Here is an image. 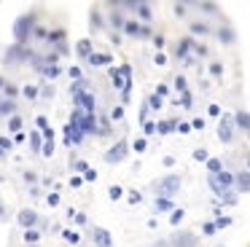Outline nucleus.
<instances>
[{
    "label": "nucleus",
    "mask_w": 250,
    "mask_h": 247,
    "mask_svg": "<svg viewBox=\"0 0 250 247\" xmlns=\"http://www.w3.org/2000/svg\"><path fill=\"white\" fill-rule=\"evenodd\" d=\"M14 148V143L8 137H0V150H3V153H8V150Z\"/></svg>",
    "instance_id": "c9c22d12"
},
{
    "label": "nucleus",
    "mask_w": 250,
    "mask_h": 247,
    "mask_svg": "<svg viewBox=\"0 0 250 247\" xmlns=\"http://www.w3.org/2000/svg\"><path fill=\"white\" fill-rule=\"evenodd\" d=\"M70 185H73V188H81V185H83V177H81V175H73V177H70Z\"/></svg>",
    "instance_id": "37998d69"
},
{
    "label": "nucleus",
    "mask_w": 250,
    "mask_h": 247,
    "mask_svg": "<svg viewBox=\"0 0 250 247\" xmlns=\"http://www.w3.org/2000/svg\"><path fill=\"white\" fill-rule=\"evenodd\" d=\"M234 188H237L239 193H250V172H239V175H234Z\"/></svg>",
    "instance_id": "6e6552de"
},
{
    "label": "nucleus",
    "mask_w": 250,
    "mask_h": 247,
    "mask_svg": "<svg viewBox=\"0 0 250 247\" xmlns=\"http://www.w3.org/2000/svg\"><path fill=\"white\" fill-rule=\"evenodd\" d=\"M207 172H210V175H221V172H223V161L221 159H207Z\"/></svg>",
    "instance_id": "aec40b11"
},
{
    "label": "nucleus",
    "mask_w": 250,
    "mask_h": 247,
    "mask_svg": "<svg viewBox=\"0 0 250 247\" xmlns=\"http://www.w3.org/2000/svg\"><path fill=\"white\" fill-rule=\"evenodd\" d=\"M178 132H180V134H188V132H191V124L180 121V124H178Z\"/></svg>",
    "instance_id": "de8ad7c7"
},
{
    "label": "nucleus",
    "mask_w": 250,
    "mask_h": 247,
    "mask_svg": "<svg viewBox=\"0 0 250 247\" xmlns=\"http://www.w3.org/2000/svg\"><path fill=\"white\" fill-rule=\"evenodd\" d=\"M126 153H129V145H126L124 140H119L110 150H105V161H108V164H119V161L126 159Z\"/></svg>",
    "instance_id": "7ed1b4c3"
},
{
    "label": "nucleus",
    "mask_w": 250,
    "mask_h": 247,
    "mask_svg": "<svg viewBox=\"0 0 250 247\" xmlns=\"http://www.w3.org/2000/svg\"><path fill=\"white\" fill-rule=\"evenodd\" d=\"M194 51H196V57H207V48L202 46V43H196V41H194Z\"/></svg>",
    "instance_id": "ea45409f"
},
{
    "label": "nucleus",
    "mask_w": 250,
    "mask_h": 247,
    "mask_svg": "<svg viewBox=\"0 0 250 247\" xmlns=\"http://www.w3.org/2000/svg\"><path fill=\"white\" fill-rule=\"evenodd\" d=\"M0 116H17V102L14 100H0Z\"/></svg>",
    "instance_id": "4468645a"
},
{
    "label": "nucleus",
    "mask_w": 250,
    "mask_h": 247,
    "mask_svg": "<svg viewBox=\"0 0 250 247\" xmlns=\"http://www.w3.org/2000/svg\"><path fill=\"white\" fill-rule=\"evenodd\" d=\"M167 91H169V89H167V86L162 83V86H159V89H156V94H159V97H162V100H164V97H167Z\"/></svg>",
    "instance_id": "4d7b16f0"
},
{
    "label": "nucleus",
    "mask_w": 250,
    "mask_h": 247,
    "mask_svg": "<svg viewBox=\"0 0 250 247\" xmlns=\"http://www.w3.org/2000/svg\"><path fill=\"white\" fill-rule=\"evenodd\" d=\"M3 91H6V100H17V94H19V89L14 83H6V89H3Z\"/></svg>",
    "instance_id": "2f4dec72"
},
{
    "label": "nucleus",
    "mask_w": 250,
    "mask_h": 247,
    "mask_svg": "<svg viewBox=\"0 0 250 247\" xmlns=\"http://www.w3.org/2000/svg\"><path fill=\"white\" fill-rule=\"evenodd\" d=\"M210 73H212V75H221V73H223V64H221V62H212V64H210Z\"/></svg>",
    "instance_id": "79ce46f5"
},
{
    "label": "nucleus",
    "mask_w": 250,
    "mask_h": 247,
    "mask_svg": "<svg viewBox=\"0 0 250 247\" xmlns=\"http://www.w3.org/2000/svg\"><path fill=\"white\" fill-rule=\"evenodd\" d=\"M140 199H143V196H140V193H137V191H132V193H129V202H132V204H137V202H140Z\"/></svg>",
    "instance_id": "13d9d810"
},
{
    "label": "nucleus",
    "mask_w": 250,
    "mask_h": 247,
    "mask_svg": "<svg viewBox=\"0 0 250 247\" xmlns=\"http://www.w3.org/2000/svg\"><path fill=\"white\" fill-rule=\"evenodd\" d=\"M38 126H41V129H43V132H46V129H49V121H46L43 116H38Z\"/></svg>",
    "instance_id": "bf43d9fd"
},
{
    "label": "nucleus",
    "mask_w": 250,
    "mask_h": 247,
    "mask_svg": "<svg viewBox=\"0 0 250 247\" xmlns=\"http://www.w3.org/2000/svg\"><path fill=\"white\" fill-rule=\"evenodd\" d=\"M0 218H3V207H0Z\"/></svg>",
    "instance_id": "0e129e2a"
},
{
    "label": "nucleus",
    "mask_w": 250,
    "mask_h": 247,
    "mask_svg": "<svg viewBox=\"0 0 250 247\" xmlns=\"http://www.w3.org/2000/svg\"><path fill=\"white\" fill-rule=\"evenodd\" d=\"M121 118H124V105H116L110 110V121H121Z\"/></svg>",
    "instance_id": "7c9ffc66"
},
{
    "label": "nucleus",
    "mask_w": 250,
    "mask_h": 247,
    "mask_svg": "<svg viewBox=\"0 0 250 247\" xmlns=\"http://www.w3.org/2000/svg\"><path fill=\"white\" fill-rule=\"evenodd\" d=\"M194 159H196V161H207L210 156H207V150H205V148H196V150H194Z\"/></svg>",
    "instance_id": "e433bc0d"
},
{
    "label": "nucleus",
    "mask_w": 250,
    "mask_h": 247,
    "mask_svg": "<svg viewBox=\"0 0 250 247\" xmlns=\"http://www.w3.org/2000/svg\"><path fill=\"white\" fill-rule=\"evenodd\" d=\"M169 245H172V247H196V245H199V236L188 234V231H178V234H172Z\"/></svg>",
    "instance_id": "20e7f679"
},
{
    "label": "nucleus",
    "mask_w": 250,
    "mask_h": 247,
    "mask_svg": "<svg viewBox=\"0 0 250 247\" xmlns=\"http://www.w3.org/2000/svg\"><path fill=\"white\" fill-rule=\"evenodd\" d=\"M210 116H223L221 107H218V105H210Z\"/></svg>",
    "instance_id": "052dcab7"
},
{
    "label": "nucleus",
    "mask_w": 250,
    "mask_h": 247,
    "mask_svg": "<svg viewBox=\"0 0 250 247\" xmlns=\"http://www.w3.org/2000/svg\"><path fill=\"white\" fill-rule=\"evenodd\" d=\"M191 129H205V118H194V121H191Z\"/></svg>",
    "instance_id": "8fccbe9b"
},
{
    "label": "nucleus",
    "mask_w": 250,
    "mask_h": 247,
    "mask_svg": "<svg viewBox=\"0 0 250 247\" xmlns=\"http://www.w3.org/2000/svg\"><path fill=\"white\" fill-rule=\"evenodd\" d=\"M54 153V140H49V143L43 145V156H51Z\"/></svg>",
    "instance_id": "a18cd8bd"
},
{
    "label": "nucleus",
    "mask_w": 250,
    "mask_h": 247,
    "mask_svg": "<svg viewBox=\"0 0 250 247\" xmlns=\"http://www.w3.org/2000/svg\"><path fill=\"white\" fill-rule=\"evenodd\" d=\"M78 247H81V245H78Z\"/></svg>",
    "instance_id": "338daca9"
},
{
    "label": "nucleus",
    "mask_w": 250,
    "mask_h": 247,
    "mask_svg": "<svg viewBox=\"0 0 250 247\" xmlns=\"http://www.w3.org/2000/svg\"><path fill=\"white\" fill-rule=\"evenodd\" d=\"M229 223H231V218H226V215H221V218L215 220V228H226Z\"/></svg>",
    "instance_id": "4c0bfd02"
},
{
    "label": "nucleus",
    "mask_w": 250,
    "mask_h": 247,
    "mask_svg": "<svg viewBox=\"0 0 250 247\" xmlns=\"http://www.w3.org/2000/svg\"><path fill=\"white\" fill-rule=\"evenodd\" d=\"M191 48H194V38H183V41L178 43V48H175L178 59H186V64H191V62H194V57H191Z\"/></svg>",
    "instance_id": "0eeeda50"
},
{
    "label": "nucleus",
    "mask_w": 250,
    "mask_h": 247,
    "mask_svg": "<svg viewBox=\"0 0 250 247\" xmlns=\"http://www.w3.org/2000/svg\"><path fill=\"white\" fill-rule=\"evenodd\" d=\"M132 150H135V153H146V150H148V140H146V137L135 140V145H132Z\"/></svg>",
    "instance_id": "cd10ccee"
},
{
    "label": "nucleus",
    "mask_w": 250,
    "mask_h": 247,
    "mask_svg": "<svg viewBox=\"0 0 250 247\" xmlns=\"http://www.w3.org/2000/svg\"><path fill=\"white\" fill-rule=\"evenodd\" d=\"M234 126L250 132V113L248 110H237V113H234Z\"/></svg>",
    "instance_id": "9d476101"
},
{
    "label": "nucleus",
    "mask_w": 250,
    "mask_h": 247,
    "mask_svg": "<svg viewBox=\"0 0 250 247\" xmlns=\"http://www.w3.org/2000/svg\"><path fill=\"white\" fill-rule=\"evenodd\" d=\"M22 126H24L22 116H11V118H8V132H14V134H22Z\"/></svg>",
    "instance_id": "a211bd4d"
},
{
    "label": "nucleus",
    "mask_w": 250,
    "mask_h": 247,
    "mask_svg": "<svg viewBox=\"0 0 250 247\" xmlns=\"http://www.w3.org/2000/svg\"><path fill=\"white\" fill-rule=\"evenodd\" d=\"M22 94H24V97H27V100H35V97H38V94H41V91H38V86H33V83H27V86H24V89H22Z\"/></svg>",
    "instance_id": "bb28decb"
},
{
    "label": "nucleus",
    "mask_w": 250,
    "mask_h": 247,
    "mask_svg": "<svg viewBox=\"0 0 250 247\" xmlns=\"http://www.w3.org/2000/svg\"><path fill=\"white\" fill-rule=\"evenodd\" d=\"M151 41H153V46H156V48H164V35H153Z\"/></svg>",
    "instance_id": "09e8293b"
},
{
    "label": "nucleus",
    "mask_w": 250,
    "mask_h": 247,
    "mask_svg": "<svg viewBox=\"0 0 250 247\" xmlns=\"http://www.w3.org/2000/svg\"><path fill=\"white\" fill-rule=\"evenodd\" d=\"M62 239L70 242V245H81V234H78V231H73V228L62 231Z\"/></svg>",
    "instance_id": "4be33fe9"
},
{
    "label": "nucleus",
    "mask_w": 250,
    "mask_h": 247,
    "mask_svg": "<svg viewBox=\"0 0 250 247\" xmlns=\"http://www.w3.org/2000/svg\"><path fill=\"white\" fill-rule=\"evenodd\" d=\"M186 218V209H180V207H175L172 209V215H169V223L172 226H180V220Z\"/></svg>",
    "instance_id": "b1692460"
},
{
    "label": "nucleus",
    "mask_w": 250,
    "mask_h": 247,
    "mask_svg": "<svg viewBox=\"0 0 250 247\" xmlns=\"http://www.w3.org/2000/svg\"><path fill=\"white\" fill-rule=\"evenodd\" d=\"M248 172H250V159H248Z\"/></svg>",
    "instance_id": "e2e57ef3"
},
{
    "label": "nucleus",
    "mask_w": 250,
    "mask_h": 247,
    "mask_svg": "<svg viewBox=\"0 0 250 247\" xmlns=\"http://www.w3.org/2000/svg\"><path fill=\"white\" fill-rule=\"evenodd\" d=\"M76 51H78V57H83V59H89L92 57V41H78V46H76Z\"/></svg>",
    "instance_id": "f3484780"
},
{
    "label": "nucleus",
    "mask_w": 250,
    "mask_h": 247,
    "mask_svg": "<svg viewBox=\"0 0 250 247\" xmlns=\"http://www.w3.org/2000/svg\"><path fill=\"white\" fill-rule=\"evenodd\" d=\"M137 16H140L143 24L153 21V11H151V3H137Z\"/></svg>",
    "instance_id": "9b49d317"
},
{
    "label": "nucleus",
    "mask_w": 250,
    "mask_h": 247,
    "mask_svg": "<svg viewBox=\"0 0 250 247\" xmlns=\"http://www.w3.org/2000/svg\"><path fill=\"white\" fill-rule=\"evenodd\" d=\"M143 132H146V134H153V132H156V124H153V121H146V124H143Z\"/></svg>",
    "instance_id": "58836bf2"
},
{
    "label": "nucleus",
    "mask_w": 250,
    "mask_h": 247,
    "mask_svg": "<svg viewBox=\"0 0 250 247\" xmlns=\"http://www.w3.org/2000/svg\"><path fill=\"white\" fill-rule=\"evenodd\" d=\"M156 64H159V67H164V64H167V57H164V54H162V51H159V54H156Z\"/></svg>",
    "instance_id": "5fc2aeb1"
},
{
    "label": "nucleus",
    "mask_w": 250,
    "mask_h": 247,
    "mask_svg": "<svg viewBox=\"0 0 250 247\" xmlns=\"http://www.w3.org/2000/svg\"><path fill=\"white\" fill-rule=\"evenodd\" d=\"M24 242H27V245L30 247H35V245H38V239H41V231L38 228H30V231H24Z\"/></svg>",
    "instance_id": "412c9836"
},
{
    "label": "nucleus",
    "mask_w": 250,
    "mask_h": 247,
    "mask_svg": "<svg viewBox=\"0 0 250 247\" xmlns=\"http://www.w3.org/2000/svg\"><path fill=\"white\" fill-rule=\"evenodd\" d=\"M92 67H103V64H108L110 62V54H92V57L86 59Z\"/></svg>",
    "instance_id": "dca6fc26"
},
{
    "label": "nucleus",
    "mask_w": 250,
    "mask_h": 247,
    "mask_svg": "<svg viewBox=\"0 0 250 247\" xmlns=\"http://www.w3.org/2000/svg\"><path fill=\"white\" fill-rule=\"evenodd\" d=\"M202 231H205L207 236H212V234H215V223H205V226H202Z\"/></svg>",
    "instance_id": "49530a36"
},
{
    "label": "nucleus",
    "mask_w": 250,
    "mask_h": 247,
    "mask_svg": "<svg viewBox=\"0 0 250 247\" xmlns=\"http://www.w3.org/2000/svg\"><path fill=\"white\" fill-rule=\"evenodd\" d=\"M156 132H159V134H172V132H178V121H172V118H167V121H159V124H156Z\"/></svg>",
    "instance_id": "f8f14e48"
},
{
    "label": "nucleus",
    "mask_w": 250,
    "mask_h": 247,
    "mask_svg": "<svg viewBox=\"0 0 250 247\" xmlns=\"http://www.w3.org/2000/svg\"><path fill=\"white\" fill-rule=\"evenodd\" d=\"M17 223L22 226L24 231L35 228V226H38V212H35V209H19V215H17Z\"/></svg>",
    "instance_id": "423d86ee"
},
{
    "label": "nucleus",
    "mask_w": 250,
    "mask_h": 247,
    "mask_svg": "<svg viewBox=\"0 0 250 247\" xmlns=\"http://www.w3.org/2000/svg\"><path fill=\"white\" fill-rule=\"evenodd\" d=\"M6 83H8L6 78H0V89H6Z\"/></svg>",
    "instance_id": "680f3d73"
},
{
    "label": "nucleus",
    "mask_w": 250,
    "mask_h": 247,
    "mask_svg": "<svg viewBox=\"0 0 250 247\" xmlns=\"http://www.w3.org/2000/svg\"><path fill=\"white\" fill-rule=\"evenodd\" d=\"M183 14H186V5L178 3V5H175V16H183Z\"/></svg>",
    "instance_id": "6e6d98bb"
},
{
    "label": "nucleus",
    "mask_w": 250,
    "mask_h": 247,
    "mask_svg": "<svg viewBox=\"0 0 250 247\" xmlns=\"http://www.w3.org/2000/svg\"><path fill=\"white\" fill-rule=\"evenodd\" d=\"M83 180H89V183H94V180H97V172H94V169H89V172H86V175H83Z\"/></svg>",
    "instance_id": "3c124183"
},
{
    "label": "nucleus",
    "mask_w": 250,
    "mask_h": 247,
    "mask_svg": "<svg viewBox=\"0 0 250 247\" xmlns=\"http://www.w3.org/2000/svg\"><path fill=\"white\" fill-rule=\"evenodd\" d=\"M30 145H33V150H41V134L38 132L30 134Z\"/></svg>",
    "instance_id": "f704fd0d"
},
{
    "label": "nucleus",
    "mask_w": 250,
    "mask_h": 247,
    "mask_svg": "<svg viewBox=\"0 0 250 247\" xmlns=\"http://www.w3.org/2000/svg\"><path fill=\"white\" fill-rule=\"evenodd\" d=\"M30 32H33V16H22V19L14 24V35H17L19 46H24V43H27Z\"/></svg>",
    "instance_id": "f257e3e1"
},
{
    "label": "nucleus",
    "mask_w": 250,
    "mask_h": 247,
    "mask_svg": "<svg viewBox=\"0 0 250 247\" xmlns=\"http://www.w3.org/2000/svg\"><path fill=\"white\" fill-rule=\"evenodd\" d=\"M180 185H183V180H180L178 175H167L162 183H159V196H175V193L180 191Z\"/></svg>",
    "instance_id": "f03ea898"
},
{
    "label": "nucleus",
    "mask_w": 250,
    "mask_h": 247,
    "mask_svg": "<svg viewBox=\"0 0 250 247\" xmlns=\"http://www.w3.org/2000/svg\"><path fill=\"white\" fill-rule=\"evenodd\" d=\"M110 132H113V126H110V118L100 116V118H97V134H100V137H108Z\"/></svg>",
    "instance_id": "2eb2a0df"
},
{
    "label": "nucleus",
    "mask_w": 250,
    "mask_h": 247,
    "mask_svg": "<svg viewBox=\"0 0 250 247\" xmlns=\"http://www.w3.org/2000/svg\"><path fill=\"white\" fill-rule=\"evenodd\" d=\"M92 27H103V16L97 11H92Z\"/></svg>",
    "instance_id": "a19ab883"
},
{
    "label": "nucleus",
    "mask_w": 250,
    "mask_h": 247,
    "mask_svg": "<svg viewBox=\"0 0 250 247\" xmlns=\"http://www.w3.org/2000/svg\"><path fill=\"white\" fill-rule=\"evenodd\" d=\"M153 209H156L159 215H164V212H172L175 207H172V202H169L167 196H159L156 202H153Z\"/></svg>",
    "instance_id": "ddd939ff"
},
{
    "label": "nucleus",
    "mask_w": 250,
    "mask_h": 247,
    "mask_svg": "<svg viewBox=\"0 0 250 247\" xmlns=\"http://www.w3.org/2000/svg\"><path fill=\"white\" fill-rule=\"evenodd\" d=\"M218 38H221V43H226V46H229V43H234V38H237V35H234L231 27H221V30H218Z\"/></svg>",
    "instance_id": "6ab92c4d"
},
{
    "label": "nucleus",
    "mask_w": 250,
    "mask_h": 247,
    "mask_svg": "<svg viewBox=\"0 0 250 247\" xmlns=\"http://www.w3.org/2000/svg\"><path fill=\"white\" fill-rule=\"evenodd\" d=\"M108 196L113 199V202H119V199L124 196V188H121V185H110L108 188Z\"/></svg>",
    "instance_id": "c85d7f7f"
},
{
    "label": "nucleus",
    "mask_w": 250,
    "mask_h": 247,
    "mask_svg": "<svg viewBox=\"0 0 250 247\" xmlns=\"http://www.w3.org/2000/svg\"><path fill=\"white\" fill-rule=\"evenodd\" d=\"M148 107H151V110H162V107H164V100H162L159 94H151V97H148Z\"/></svg>",
    "instance_id": "5701e85b"
},
{
    "label": "nucleus",
    "mask_w": 250,
    "mask_h": 247,
    "mask_svg": "<svg viewBox=\"0 0 250 247\" xmlns=\"http://www.w3.org/2000/svg\"><path fill=\"white\" fill-rule=\"evenodd\" d=\"M67 73H70V78L81 81V70H78V67H70V70H67Z\"/></svg>",
    "instance_id": "864d4df0"
},
{
    "label": "nucleus",
    "mask_w": 250,
    "mask_h": 247,
    "mask_svg": "<svg viewBox=\"0 0 250 247\" xmlns=\"http://www.w3.org/2000/svg\"><path fill=\"white\" fill-rule=\"evenodd\" d=\"M73 169H76L78 175H86V172H89V164H86V161H76V164H73Z\"/></svg>",
    "instance_id": "72a5a7b5"
},
{
    "label": "nucleus",
    "mask_w": 250,
    "mask_h": 247,
    "mask_svg": "<svg viewBox=\"0 0 250 247\" xmlns=\"http://www.w3.org/2000/svg\"><path fill=\"white\" fill-rule=\"evenodd\" d=\"M175 89H178L180 94H186V91H188V81H186L183 75H178V78H175Z\"/></svg>",
    "instance_id": "c756f323"
},
{
    "label": "nucleus",
    "mask_w": 250,
    "mask_h": 247,
    "mask_svg": "<svg viewBox=\"0 0 250 247\" xmlns=\"http://www.w3.org/2000/svg\"><path fill=\"white\" fill-rule=\"evenodd\" d=\"M231 137H234V116H221L218 140H221V143H231Z\"/></svg>",
    "instance_id": "39448f33"
},
{
    "label": "nucleus",
    "mask_w": 250,
    "mask_h": 247,
    "mask_svg": "<svg viewBox=\"0 0 250 247\" xmlns=\"http://www.w3.org/2000/svg\"><path fill=\"white\" fill-rule=\"evenodd\" d=\"M110 24L116 27V30H124V24H126V19L121 14H110Z\"/></svg>",
    "instance_id": "a878e982"
},
{
    "label": "nucleus",
    "mask_w": 250,
    "mask_h": 247,
    "mask_svg": "<svg viewBox=\"0 0 250 247\" xmlns=\"http://www.w3.org/2000/svg\"><path fill=\"white\" fill-rule=\"evenodd\" d=\"M191 102H194V97H191V91H186V94H180L178 105H180V107H191Z\"/></svg>",
    "instance_id": "473e14b6"
},
{
    "label": "nucleus",
    "mask_w": 250,
    "mask_h": 247,
    "mask_svg": "<svg viewBox=\"0 0 250 247\" xmlns=\"http://www.w3.org/2000/svg\"><path fill=\"white\" fill-rule=\"evenodd\" d=\"M223 202H226V204H237V193H226V196H223Z\"/></svg>",
    "instance_id": "603ef678"
},
{
    "label": "nucleus",
    "mask_w": 250,
    "mask_h": 247,
    "mask_svg": "<svg viewBox=\"0 0 250 247\" xmlns=\"http://www.w3.org/2000/svg\"><path fill=\"white\" fill-rule=\"evenodd\" d=\"M191 32H194V35H210V27L202 24V21H194V24H191Z\"/></svg>",
    "instance_id": "393cba45"
},
{
    "label": "nucleus",
    "mask_w": 250,
    "mask_h": 247,
    "mask_svg": "<svg viewBox=\"0 0 250 247\" xmlns=\"http://www.w3.org/2000/svg\"><path fill=\"white\" fill-rule=\"evenodd\" d=\"M0 156H3V150H0Z\"/></svg>",
    "instance_id": "69168bd1"
},
{
    "label": "nucleus",
    "mask_w": 250,
    "mask_h": 247,
    "mask_svg": "<svg viewBox=\"0 0 250 247\" xmlns=\"http://www.w3.org/2000/svg\"><path fill=\"white\" fill-rule=\"evenodd\" d=\"M35 247H38V245H35Z\"/></svg>",
    "instance_id": "774afa93"
},
{
    "label": "nucleus",
    "mask_w": 250,
    "mask_h": 247,
    "mask_svg": "<svg viewBox=\"0 0 250 247\" xmlns=\"http://www.w3.org/2000/svg\"><path fill=\"white\" fill-rule=\"evenodd\" d=\"M46 202H49L51 207H57V204H60V193H49V196H46Z\"/></svg>",
    "instance_id": "c03bdc74"
},
{
    "label": "nucleus",
    "mask_w": 250,
    "mask_h": 247,
    "mask_svg": "<svg viewBox=\"0 0 250 247\" xmlns=\"http://www.w3.org/2000/svg\"><path fill=\"white\" fill-rule=\"evenodd\" d=\"M94 245L97 247H113V239H110V231H105V228H94Z\"/></svg>",
    "instance_id": "1a4fd4ad"
}]
</instances>
